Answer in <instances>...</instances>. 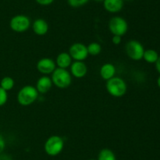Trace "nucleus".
I'll return each mask as SVG.
<instances>
[{
    "label": "nucleus",
    "mask_w": 160,
    "mask_h": 160,
    "mask_svg": "<svg viewBox=\"0 0 160 160\" xmlns=\"http://www.w3.org/2000/svg\"><path fill=\"white\" fill-rule=\"evenodd\" d=\"M39 93L35 86L27 85L23 86L19 90L17 96V100L19 104L23 107H28L34 104L38 98Z\"/></svg>",
    "instance_id": "nucleus-1"
},
{
    "label": "nucleus",
    "mask_w": 160,
    "mask_h": 160,
    "mask_svg": "<svg viewBox=\"0 0 160 160\" xmlns=\"http://www.w3.org/2000/svg\"><path fill=\"white\" fill-rule=\"evenodd\" d=\"M106 90L108 93L113 97H122L128 91L126 82L120 77H116L106 81Z\"/></svg>",
    "instance_id": "nucleus-2"
},
{
    "label": "nucleus",
    "mask_w": 160,
    "mask_h": 160,
    "mask_svg": "<svg viewBox=\"0 0 160 160\" xmlns=\"http://www.w3.org/2000/svg\"><path fill=\"white\" fill-rule=\"evenodd\" d=\"M53 85L59 89H67L72 83V75L67 69L56 67L52 73Z\"/></svg>",
    "instance_id": "nucleus-3"
},
{
    "label": "nucleus",
    "mask_w": 160,
    "mask_h": 160,
    "mask_svg": "<svg viewBox=\"0 0 160 160\" xmlns=\"http://www.w3.org/2000/svg\"><path fill=\"white\" fill-rule=\"evenodd\" d=\"M64 147V141L62 137L58 135L49 136L45 142L44 149L45 153L49 156H56L62 152Z\"/></svg>",
    "instance_id": "nucleus-4"
},
{
    "label": "nucleus",
    "mask_w": 160,
    "mask_h": 160,
    "mask_svg": "<svg viewBox=\"0 0 160 160\" xmlns=\"http://www.w3.org/2000/svg\"><path fill=\"white\" fill-rule=\"evenodd\" d=\"M125 52L129 58L133 61H141L143 59L145 48L138 40H130L125 45Z\"/></svg>",
    "instance_id": "nucleus-5"
},
{
    "label": "nucleus",
    "mask_w": 160,
    "mask_h": 160,
    "mask_svg": "<svg viewBox=\"0 0 160 160\" xmlns=\"http://www.w3.org/2000/svg\"><path fill=\"white\" fill-rule=\"evenodd\" d=\"M31 20L29 17L23 14H18L11 18L9 27L14 32L23 33L28 31L31 27Z\"/></svg>",
    "instance_id": "nucleus-6"
},
{
    "label": "nucleus",
    "mask_w": 160,
    "mask_h": 160,
    "mask_svg": "<svg viewBox=\"0 0 160 160\" xmlns=\"http://www.w3.org/2000/svg\"><path fill=\"white\" fill-rule=\"evenodd\" d=\"M109 30L113 35L123 36L128 32V24L123 17L115 16L109 20Z\"/></svg>",
    "instance_id": "nucleus-7"
},
{
    "label": "nucleus",
    "mask_w": 160,
    "mask_h": 160,
    "mask_svg": "<svg viewBox=\"0 0 160 160\" xmlns=\"http://www.w3.org/2000/svg\"><path fill=\"white\" fill-rule=\"evenodd\" d=\"M69 54L72 59L77 61H84L89 56L87 45L81 42H75L69 48Z\"/></svg>",
    "instance_id": "nucleus-8"
},
{
    "label": "nucleus",
    "mask_w": 160,
    "mask_h": 160,
    "mask_svg": "<svg viewBox=\"0 0 160 160\" xmlns=\"http://www.w3.org/2000/svg\"><path fill=\"white\" fill-rule=\"evenodd\" d=\"M37 70L43 75H48L54 72L56 68V62L49 57H44L39 60L36 64Z\"/></svg>",
    "instance_id": "nucleus-9"
},
{
    "label": "nucleus",
    "mask_w": 160,
    "mask_h": 160,
    "mask_svg": "<svg viewBox=\"0 0 160 160\" xmlns=\"http://www.w3.org/2000/svg\"><path fill=\"white\" fill-rule=\"evenodd\" d=\"M70 67V74L76 78H82L87 75L88 67L84 61H74L72 62Z\"/></svg>",
    "instance_id": "nucleus-10"
},
{
    "label": "nucleus",
    "mask_w": 160,
    "mask_h": 160,
    "mask_svg": "<svg viewBox=\"0 0 160 160\" xmlns=\"http://www.w3.org/2000/svg\"><path fill=\"white\" fill-rule=\"evenodd\" d=\"M52 85V81L49 76L42 75L38 79L35 88L39 94H45L51 89Z\"/></svg>",
    "instance_id": "nucleus-11"
},
{
    "label": "nucleus",
    "mask_w": 160,
    "mask_h": 160,
    "mask_svg": "<svg viewBox=\"0 0 160 160\" xmlns=\"http://www.w3.org/2000/svg\"><path fill=\"white\" fill-rule=\"evenodd\" d=\"M48 24L45 20L42 18L36 19L32 24V30L37 35H45L48 31Z\"/></svg>",
    "instance_id": "nucleus-12"
},
{
    "label": "nucleus",
    "mask_w": 160,
    "mask_h": 160,
    "mask_svg": "<svg viewBox=\"0 0 160 160\" xmlns=\"http://www.w3.org/2000/svg\"><path fill=\"white\" fill-rule=\"evenodd\" d=\"M116 72H117L116 66L111 63H106L102 64L99 70L100 76L103 80H106V81L113 78L116 75Z\"/></svg>",
    "instance_id": "nucleus-13"
},
{
    "label": "nucleus",
    "mask_w": 160,
    "mask_h": 160,
    "mask_svg": "<svg viewBox=\"0 0 160 160\" xmlns=\"http://www.w3.org/2000/svg\"><path fill=\"white\" fill-rule=\"evenodd\" d=\"M123 0H104L103 6L107 12L117 13L123 9Z\"/></svg>",
    "instance_id": "nucleus-14"
},
{
    "label": "nucleus",
    "mask_w": 160,
    "mask_h": 160,
    "mask_svg": "<svg viewBox=\"0 0 160 160\" xmlns=\"http://www.w3.org/2000/svg\"><path fill=\"white\" fill-rule=\"evenodd\" d=\"M72 60L73 59L71 58L70 55L69 54V53L62 52V53H59L57 55L55 62H56V66H58V67L67 69V67L71 65L72 62H73Z\"/></svg>",
    "instance_id": "nucleus-15"
},
{
    "label": "nucleus",
    "mask_w": 160,
    "mask_h": 160,
    "mask_svg": "<svg viewBox=\"0 0 160 160\" xmlns=\"http://www.w3.org/2000/svg\"><path fill=\"white\" fill-rule=\"evenodd\" d=\"M159 56V53L156 50L153 49H148V50H145L143 59L148 64H156Z\"/></svg>",
    "instance_id": "nucleus-16"
},
{
    "label": "nucleus",
    "mask_w": 160,
    "mask_h": 160,
    "mask_svg": "<svg viewBox=\"0 0 160 160\" xmlns=\"http://www.w3.org/2000/svg\"><path fill=\"white\" fill-rule=\"evenodd\" d=\"M97 160H117V157L111 149L103 148L98 153Z\"/></svg>",
    "instance_id": "nucleus-17"
},
{
    "label": "nucleus",
    "mask_w": 160,
    "mask_h": 160,
    "mask_svg": "<svg viewBox=\"0 0 160 160\" xmlns=\"http://www.w3.org/2000/svg\"><path fill=\"white\" fill-rule=\"evenodd\" d=\"M15 82L14 79L10 76H5L0 81V87L2 88L6 91H9L14 87Z\"/></svg>",
    "instance_id": "nucleus-18"
},
{
    "label": "nucleus",
    "mask_w": 160,
    "mask_h": 160,
    "mask_svg": "<svg viewBox=\"0 0 160 160\" xmlns=\"http://www.w3.org/2000/svg\"><path fill=\"white\" fill-rule=\"evenodd\" d=\"M87 49L88 55L93 56H98L102 52V46L98 42H91L90 44H88V45H87Z\"/></svg>",
    "instance_id": "nucleus-19"
},
{
    "label": "nucleus",
    "mask_w": 160,
    "mask_h": 160,
    "mask_svg": "<svg viewBox=\"0 0 160 160\" xmlns=\"http://www.w3.org/2000/svg\"><path fill=\"white\" fill-rule=\"evenodd\" d=\"M88 1L89 0H67V3L71 7L78 8L86 5Z\"/></svg>",
    "instance_id": "nucleus-20"
},
{
    "label": "nucleus",
    "mask_w": 160,
    "mask_h": 160,
    "mask_svg": "<svg viewBox=\"0 0 160 160\" xmlns=\"http://www.w3.org/2000/svg\"><path fill=\"white\" fill-rule=\"evenodd\" d=\"M8 100V93L2 88L0 87V107L6 104Z\"/></svg>",
    "instance_id": "nucleus-21"
},
{
    "label": "nucleus",
    "mask_w": 160,
    "mask_h": 160,
    "mask_svg": "<svg viewBox=\"0 0 160 160\" xmlns=\"http://www.w3.org/2000/svg\"><path fill=\"white\" fill-rule=\"evenodd\" d=\"M35 1L38 4L41 5V6H46L51 5L54 2V0H35Z\"/></svg>",
    "instance_id": "nucleus-22"
},
{
    "label": "nucleus",
    "mask_w": 160,
    "mask_h": 160,
    "mask_svg": "<svg viewBox=\"0 0 160 160\" xmlns=\"http://www.w3.org/2000/svg\"><path fill=\"white\" fill-rule=\"evenodd\" d=\"M5 147H6V141L2 135L0 133V154L2 153L3 151L5 150Z\"/></svg>",
    "instance_id": "nucleus-23"
},
{
    "label": "nucleus",
    "mask_w": 160,
    "mask_h": 160,
    "mask_svg": "<svg viewBox=\"0 0 160 160\" xmlns=\"http://www.w3.org/2000/svg\"><path fill=\"white\" fill-rule=\"evenodd\" d=\"M122 42V36L113 35L112 37V42L114 45H120Z\"/></svg>",
    "instance_id": "nucleus-24"
},
{
    "label": "nucleus",
    "mask_w": 160,
    "mask_h": 160,
    "mask_svg": "<svg viewBox=\"0 0 160 160\" xmlns=\"http://www.w3.org/2000/svg\"><path fill=\"white\" fill-rule=\"evenodd\" d=\"M156 64V70H157V72L160 74V56H159V58H158L157 61H156V64Z\"/></svg>",
    "instance_id": "nucleus-25"
},
{
    "label": "nucleus",
    "mask_w": 160,
    "mask_h": 160,
    "mask_svg": "<svg viewBox=\"0 0 160 160\" xmlns=\"http://www.w3.org/2000/svg\"><path fill=\"white\" fill-rule=\"evenodd\" d=\"M0 160H12V158L6 155H2V154H0Z\"/></svg>",
    "instance_id": "nucleus-26"
},
{
    "label": "nucleus",
    "mask_w": 160,
    "mask_h": 160,
    "mask_svg": "<svg viewBox=\"0 0 160 160\" xmlns=\"http://www.w3.org/2000/svg\"><path fill=\"white\" fill-rule=\"evenodd\" d=\"M157 85H158V86H159V88L160 89V75L157 78Z\"/></svg>",
    "instance_id": "nucleus-27"
},
{
    "label": "nucleus",
    "mask_w": 160,
    "mask_h": 160,
    "mask_svg": "<svg viewBox=\"0 0 160 160\" xmlns=\"http://www.w3.org/2000/svg\"><path fill=\"white\" fill-rule=\"evenodd\" d=\"M95 1L98 2V3H102V2L103 3V1H104V0H95Z\"/></svg>",
    "instance_id": "nucleus-28"
},
{
    "label": "nucleus",
    "mask_w": 160,
    "mask_h": 160,
    "mask_svg": "<svg viewBox=\"0 0 160 160\" xmlns=\"http://www.w3.org/2000/svg\"><path fill=\"white\" fill-rule=\"evenodd\" d=\"M124 1V0H123ZM126 1H131V0H126Z\"/></svg>",
    "instance_id": "nucleus-29"
},
{
    "label": "nucleus",
    "mask_w": 160,
    "mask_h": 160,
    "mask_svg": "<svg viewBox=\"0 0 160 160\" xmlns=\"http://www.w3.org/2000/svg\"><path fill=\"white\" fill-rule=\"evenodd\" d=\"M89 160H96V159H89Z\"/></svg>",
    "instance_id": "nucleus-30"
}]
</instances>
